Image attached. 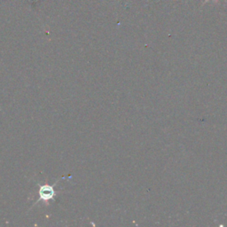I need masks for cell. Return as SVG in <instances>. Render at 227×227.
<instances>
[{
	"mask_svg": "<svg viewBox=\"0 0 227 227\" xmlns=\"http://www.w3.org/2000/svg\"><path fill=\"white\" fill-rule=\"evenodd\" d=\"M209 0H206V1H205V3H206V2H209ZM213 1H215V2H217V0H213Z\"/></svg>",
	"mask_w": 227,
	"mask_h": 227,
	"instance_id": "1",
	"label": "cell"
}]
</instances>
